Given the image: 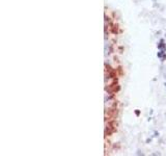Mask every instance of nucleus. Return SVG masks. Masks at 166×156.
<instances>
[{
  "label": "nucleus",
  "mask_w": 166,
  "mask_h": 156,
  "mask_svg": "<svg viewBox=\"0 0 166 156\" xmlns=\"http://www.w3.org/2000/svg\"><path fill=\"white\" fill-rule=\"evenodd\" d=\"M165 86H166V83H165Z\"/></svg>",
  "instance_id": "nucleus-1"
}]
</instances>
